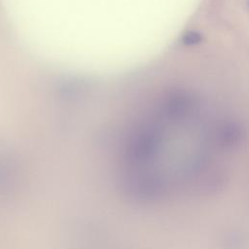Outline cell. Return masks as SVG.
<instances>
[{
  "mask_svg": "<svg viewBox=\"0 0 249 249\" xmlns=\"http://www.w3.org/2000/svg\"><path fill=\"white\" fill-rule=\"evenodd\" d=\"M199 41H200V36H199V34H197L196 32L188 33L184 38V42L186 44H196Z\"/></svg>",
  "mask_w": 249,
  "mask_h": 249,
  "instance_id": "obj_1",
  "label": "cell"
}]
</instances>
